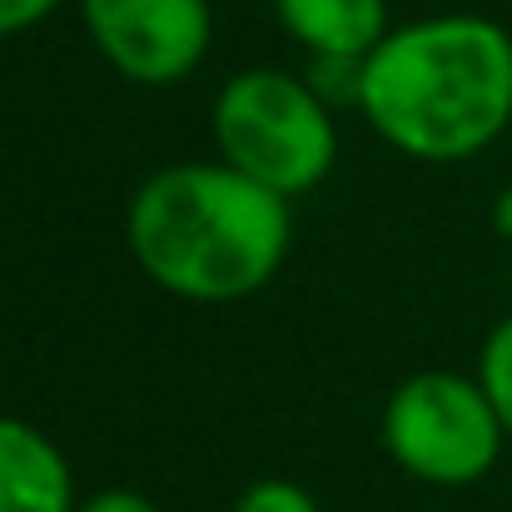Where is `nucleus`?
Listing matches in <instances>:
<instances>
[{
  "label": "nucleus",
  "instance_id": "2",
  "mask_svg": "<svg viewBox=\"0 0 512 512\" xmlns=\"http://www.w3.org/2000/svg\"><path fill=\"white\" fill-rule=\"evenodd\" d=\"M289 234V199L234 165H170L130 204L135 264L194 304L259 294L279 274Z\"/></svg>",
  "mask_w": 512,
  "mask_h": 512
},
{
  "label": "nucleus",
  "instance_id": "6",
  "mask_svg": "<svg viewBox=\"0 0 512 512\" xmlns=\"http://www.w3.org/2000/svg\"><path fill=\"white\" fill-rule=\"evenodd\" d=\"M0 512H75L65 453L20 418H0Z\"/></svg>",
  "mask_w": 512,
  "mask_h": 512
},
{
  "label": "nucleus",
  "instance_id": "4",
  "mask_svg": "<svg viewBox=\"0 0 512 512\" xmlns=\"http://www.w3.org/2000/svg\"><path fill=\"white\" fill-rule=\"evenodd\" d=\"M503 443L508 433L488 388L463 373H413L383 408V448L408 478L433 488H468L488 478Z\"/></svg>",
  "mask_w": 512,
  "mask_h": 512
},
{
  "label": "nucleus",
  "instance_id": "5",
  "mask_svg": "<svg viewBox=\"0 0 512 512\" xmlns=\"http://www.w3.org/2000/svg\"><path fill=\"white\" fill-rule=\"evenodd\" d=\"M90 40L135 85H174L199 70L214 20L209 0H80Z\"/></svg>",
  "mask_w": 512,
  "mask_h": 512
},
{
  "label": "nucleus",
  "instance_id": "10",
  "mask_svg": "<svg viewBox=\"0 0 512 512\" xmlns=\"http://www.w3.org/2000/svg\"><path fill=\"white\" fill-rule=\"evenodd\" d=\"M55 5H60V0H0V40H5V35H20V30H30V25H40Z\"/></svg>",
  "mask_w": 512,
  "mask_h": 512
},
{
  "label": "nucleus",
  "instance_id": "1",
  "mask_svg": "<svg viewBox=\"0 0 512 512\" xmlns=\"http://www.w3.org/2000/svg\"><path fill=\"white\" fill-rule=\"evenodd\" d=\"M358 110L398 155L463 165L512 125V35L488 15L388 30L363 55Z\"/></svg>",
  "mask_w": 512,
  "mask_h": 512
},
{
  "label": "nucleus",
  "instance_id": "11",
  "mask_svg": "<svg viewBox=\"0 0 512 512\" xmlns=\"http://www.w3.org/2000/svg\"><path fill=\"white\" fill-rule=\"evenodd\" d=\"M75 512H160L145 493H130V488H105L85 503H75Z\"/></svg>",
  "mask_w": 512,
  "mask_h": 512
},
{
  "label": "nucleus",
  "instance_id": "7",
  "mask_svg": "<svg viewBox=\"0 0 512 512\" xmlns=\"http://www.w3.org/2000/svg\"><path fill=\"white\" fill-rule=\"evenodd\" d=\"M274 15L314 60H363L388 35V0H274Z\"/></svg>",
  "mask_w": 512,
  "mask_h": 512
},
{
  "label": "nucleus",
  "instance_id": "3",
  "mask_svg": "<svg viewBox=\"0 0 512 512\" xmlns=\"http://www.w3.org/2000/svg\"><path fill=\"white\" fill-rule=\"evenodd\" d=\"M214 140L224 165L294 199L324 184L339 155L329 100L284 70H244L214 100Z\"/></svg>",
  "mask_w": 512,
  "mask_h": 512
},
{
  "label": "nucleus",
  "instance_id": "12",
  "mask_svg": "<svg viewBox=\"0 0 512 512\" xmlns=\"http://www.w3.org/2000/svg\"><path fill=\"white\" fill-rule=\"evenodd\" d=\"M493 224H498V234L512 244V184L498 194V204H493Z\"/></svg>",
  "mask_w": 512,
  "mask_h": 512
},
{
  "label": "nucleus",
  "instance_id": "8",
  "mask_svg": "<svg viewBox=\"0 0 512 512\" xmlns=\"http://www.w3.org/2000/svg\"><path fill=\"white\" fill-rule=\"evenodd\" d=\"M478 383L488 388L498 418H503V433L512 443V319H503L488 343H483V358H478Z\"/></svg>",
  "mask_w": 512,
  "mask_h": 512
},
{
  "label": "nucleus",
  "instance_id": "9",
  "mask_svg": "<svg viewBox=\"0 0 512 512\" xmlns=\"http://www.w3.org/2000/svg\"><path fill=\"white\" fill-rule=\"evenodd\" d=\"M234 512H319V503L299 488V483H284V478H264L254 488H244V498L234 503Z\"/></svg>",
  "mask_w": 512,
  "mask_h": 512
}]
</instances>
